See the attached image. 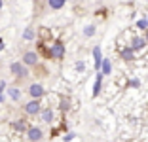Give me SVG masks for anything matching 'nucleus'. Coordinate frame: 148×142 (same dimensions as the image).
Listing matches in <instances>:
<instances>
[{"label": "nucleus", "mask_w": 148, "mask_h": 142, "mask_svg": "<svg viewBox=\"0 0 148 142\" xmlns=\"http://www.w3.org/2000/svg\"><path fill=\"white\" fill-rule=\"evenodd\" d=\"M65 57V44L61 40H55L49 47V59H63Z\"/></svg>", "instance_id": "2"}, {"label": "nucleus", "mask_w": 148, "mask_h": 142, "mask_svg": "<svg viewBox=\"0 0 148 142\" xmlns=\"http://www.w3.org/2000/svg\"><path fill=\"white\" fill-rule=\"evenodd\" d=\"M137 29H140V30H148V17L139 19V21H137Z\"/></svg>", "instance_id": "19"}, {"label": "nucleus", "mask_w": 148, "mask_h": 142, "mask_svg": "<svg viewBox=\"0 0 148 142\" xmlns=\"http://www.w3.org/2000/svg\"><path fill=\"white\" fill-rule=\"evenodd\" d=\"M10 72L17 78V80H25V78H29V68L23 65L21 61H13L12 65H10Z\"/></svg>", "instance_id": "1"}, {"label": "nucleus", "mask_w": 148, "mask_h": 142, "mask_svg": "<svg viewBox=\"0 0 148 142\" xmlns=\"http://www.w3.org/2000/svg\"><path fill=\"white\" fill-rule=\"evenodd\" d=\"M23 108H25L27 116H38V114L42 112V104H40V100H36V99H31Z\"/></svg>", "instance_id": "3"}, {"label": "nucleus", "mask_w": 148, "mask_h": 142, "mask_svg": "<svg viewBox=\"0 0 148 142\" xmlns=\"http://www.w3.org/2000/svg\"><path fill=\"white\" fill-rule=\"evenodd\" d=\"M40 116H42L44 123H51V121H53V110H51V108H46V110L40 112Z\"/></svg>", "instance_id": "13"}, {"label": "nucleus", "mask_w": 148, "mask_h": 142, "mask_svg": "<svg viewBox=\"0 0 148 142\" xmlns=\"http://www.w3.org/2000/svg\"><path fill=\"white\" fill-rule=\"evenodd\" d=\"M34 36H36L34 29H32V27H27L25 32H23V40H27V42H29V40H34Z\"/></svg>", "instance_id": "15"}, {"label": "nucleus", "mask_w": 148, "mask_h": 142, "mask_svg": "<svg viewBox=\"0 0 148 142\" xmlns=\"http://www.w3.org/2000/svg\"><path fill=\"white\" fill-rule=\"evenodd\" d=\"M21 63L27 66V68H29V66H36V65H38V53H36V51H25V53H23Z\"/></svg>", "instance_id": "6"}, {"label": "nucleus", "mask_w": 148, "mask_h": 142, "mask_svg": "<svg viewBox=\"0 0 148 142\" xmlns=\"http://www.w3.org/2000/svg\"><path fill=\"white\" fill-rule=\"evenodd\" d=\"M0 102H4V95H0Z\"/></svg>", "instance_id": "26"}, {"label": "nucleus", "mask_w": 148, "mask_h": 142, "mask_svg": "<svg viewBox=\"0 0 148 142\" xmlns=\"http://www.w3.org/2000/svg\"><path fill=\"white\" fill-rule=\"evenodd\" d=\"M144 40H146V44H148V30H144V36H143Z\"/></svg>", "instance_id": "25"}, {"label": "nucleus", "mask_w": 148, "mask_h": 142, "mask_svg": "<svg viewBox=\"0 0 148 142\" xmlns=\"http://www.w3.org/2000/svg\"><path fill=\"white\" fill-rule=\"evenodd\" d=\"M76 70L78 72H86V63L84 61H76Z\"/></svg>", "instance_id": "20"}, {"label": "nucleus", "mask_w": 148, "mask_h": 142, "mask_svg": "<svg viewBox=\"0 0 148 142\" xmlns=\"http://www.w3.org/2000/svg\"><path fill=\"white\" fill-rule=\"evenodd\" d=\"M12 129L17 131V133H27V129H29V123H27V119H15L12 123Z\"/></svg>", "instance_id": "8"}, {"label": "nucleus", "mask_w": 148, "mask_h": 142, "mask_svg": "<svg viewBox=\"0 0 148 142\" xmlns=\"http://www.w3.org/2000/svg\"><path fill=\"white\" fill-rule=\"evenodd\" d=\"M8 95H10V99H12V100L17 102V100L21 99V89H19V87H8Z\"/></svg>", "instance_id": "14"}, {"label": "nucleus", "mask_w": 148, "mask_h": 142, "mask_svg": "<svg viewBox=\"0 0 148 142\" xmlns=\"http://www.w3.org/2000/svg\"><path fill=\"white\" fill-rule=\"evenodd\" d=\"M103 74L101 72H97V78H95V85H93V97H99V93H101V89H103Z\"/></svg>", "instance_id": "10"}, {"label": "nucleus", "mask_w": 148, "mask_h": 142, "mask_svg": "<svg viewBox=\"0 0 148 142\" xmlns=\"http://www.w3.org/2000/svg\"><path fill=\"white\" fill-rule=\"evenodd\" d=\"M27 138L31 142H40L44 138V131L40 129V127H34V125H29V129H27Z\"/></svg>", "instance_id": "4"}, {"label": "nucleus", "mask_w": 148, "mask_h": 142, "mask_svg": "<svg viewBox=\"0 0 148 142\" xmlns=\"http://www.w3.org/2000/svg\"><path fill=\"white\" fill-rule=\"evenodd\" d=\"M4 89H6V82H0V95L4 93Z\"/></svg>", "instance_id": "23"}, {"label": "nucleus", "mask_w": 148, "mask_h": 142, "mask_svg": "<svg viewBox=\"0 0 148 142\" xmlns=\"http://www.w3.org/2000/svg\"><path fill=\"white\" fill-rule=\"evenodd\" d=\"M99 72L103 74V76H108L110 72H112V63H110V59H103V63H101V68Z\"/></svg>", "instance_id": "11"}, {"label": "nucleus", "mask_w": 148, "mask_h": 142, "mask_svg": "<svg viewBox=\"0 0 148 142\" xmlns=\"http://www.w3.org/2000/svg\"><path fill=\"white\" fill-rule=\"evenodd\" d=\"M93 59H95V70L99 72L101 63H103V51H101V46H95V47H93Z\"/></svg>", "instance_id": "9"}, {"label": "nucleus", "mask_w": 148, "mask_h": 142, "mask_svg": "<svg viewBox=\"0 0 148 142\" xmlns=\"http://www.w3.org/2000/svg\"><path fill=\"white\" fill-rule=\"evenodd\" d=\"M65 2L66 0H48V4H49L51 10H61L63 6H65Z\"/></svg>", "instance_id": "16"}, {"label": "nucleus", "mask_w": 148, "mask_h": 142, "mask_svg": "<svg viewBox=\"0 0 148 142\" xmlns=\"http://www.w3.org/2000/svg\"><path fill=\"white\" fill-rule=\"evenodd\" d=\"M4 46H6V44H4V40L0 38V51H2V49H4Z\"/></svg>", "instance_id": "24"}, {"label": "nucleus", "mask_w": 148, "mask_h": 142, "mask_svg": "<svg viewBox=\"0 0 148 142\" xmlns=\"http://www.w3.org/2000/svg\"><path fill=\"white\" fill-rule=\"evenodd\" d=\"M29 95H31V99L40 100L44 95H46V89H44L42 83H31V85H29Z\"/></svg>", "instance_id": "5"}, {"label": "nucleus", "mask_w": 148, "mask_h": 142, "mask_svg": "<svg viewBox=\"0 0 148 142\" xmlns=\"http://www.w3.org/2000/svg\"><path fill=\"white\" fill-rule=\"evenodd\" d=\"M120 55H122V59H123V61H133V59H135V51H133L129 46L123 47L122 51H120Z\"/></svg>", "instance_id": "12"}, {"label": "nucleus", "mask_w": 148, "mask_h": 142, "mask_svg": "<svg viewBox=\"0 0 148 142\" xmlns=\"http://www.w3.org/2000/svg\"><path fill=\"white\" fill-rule=\"evenodd\" d=\"M72 138H74V133H66L63 140H65V142H70V140H72Z\"/></svg>", "instance_id": "21"}, {"label": "nucleus", "mask_w": 148, "mask_h": 142, "mask_svg": "<svg viewBox=\"0 0 148 142\" xmlns=\"http://www.w3.org/2000/svg\"><path fill=\"white\" fill-rule=\"evenodd\" d=\"M129 47L133 49V51H143L144 47H146V40H144L143 36H133V38H131Z\"/></svg>", "instance_id": "7"}, {"label": "nucleus", "mask_w": 148, "mask_h": 142, "mask_svg": "<svg viewBox=\"0 0 148 142\" xmlns=\"http://www.w3.org/2000/svg\"><path fill=\"white\" fill-rule=\"evenodd\" d=\"M139 85H140L139 80H131V82H129V87H139Z\"/></svg>", "instance_id": "22"}, {"label": "nucleus", "mask_w": 148, "mask_h": 142, "mask_svg": "<svg viewBox=\"0 0 148 142\" xmlns=\"http://www.w3.org/2000/svg\"><path fill=\"white\" fill-rule=\"evenodd\" d=\"M2 6H4V0H0V10H2Z\"/></svg>", "instance_id": "27"}, {"label": "nucleus", "mask_w": 148, "mask_h": 142, "mask_svg": "<svg viewBox=\"0 0 148 142\" xmlns=\"http://www.w3.org/2000/svg\"><path fill=\"white\" fill-rule=\"evenodd\" d=\"M59 108H61L63 112H66V110L70 108V100L66 99V97H61V100H59Z\"/></svg>", "instance_id": "18"}, {"label": "nucleus", "mask_w": 148, "mask_h": 142, "mask_svg": "<svg viewBox=\"0 0 148 142\" xmlns=\"http://www.w3.org/2000/svg\"><path fill=\"white\" fill-rule=\"evenodd\" d=\"M95 25H87V27H84V36H86V38H91L93 34H95Z\"/></svg>", "instance_id": "17"}]
</instances>
